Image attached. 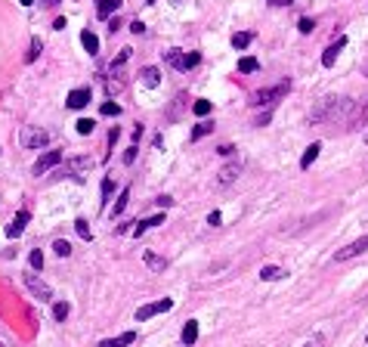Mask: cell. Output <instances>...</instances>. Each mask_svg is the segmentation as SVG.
Instances as JSON below:
<instances>
[{"label": "cell", "instance_id": "cell-1", "mask_svg": "<svg viewBox=\"0 0 368 347\" xmlns=\"http://www.w3.org/2000/svg\"><path fill=\"white\" fill-rule=\"evenodd\" d=\"M356 109V99L350 96H325L313 112H309V124H334V121H344L350 118Z\"/></svg>", "mask_w": 368, "mask_h": 347}, {"label": "cell", "instance_id": "cell-2", "mask_svg": "<svg viewBox=\"0 0 368 347\" xmlns=\"http://www.w3.org/2000/svg\"><path fill=\"white\" fill-rule=\"evenodd\" d=\"M291 90V81H281V84H275V87H266V90H257V93H251V105H272L278 96H285Z\"/></svg>", "mask_w": 368, "mask_h": 347}, {"label": "cell", "instance_id": "cell-3", "mask_svg": "<svg viewBox=\"0 0 368 347\" xmlns=\"http://www.w3.org/2000/svg\"><path fill=\"white\" fill-rule=\"evenodd\" d=\"M19 143H22V149H40V146L50 143V134H47L44 127L28 124V127H22V134H19Z\"/></svg>", "mask_w": 368, "mask_h": 347}, {"label": "cell", "instance_id": "cell-4", "mask_svg": "<svg viewBox=\"0 0 368 347\" xmlns=\"http://www.w3.org/2000/svg\"><path fill=\"white\" fill-rule=\"evenodd\" d=\"M22 282H25V288H28L37 301H44V304H47V301H53V288H50L44 279H37V273H25V276H22Z\"/></svg>", "mask_w": 368, "mask_h": 347}, {"label": "cell", "instance_id": "cell-5", "mask_svg": "<svg viewBox=\"0 0 368 347\" xmlns=\"http://www.w3.org/2000/svg\"><path fill=\"white\" fill-rule=\"evenodd\" d=\"M167 310H174V301H171V298H161V301H155V304L139 307V310H136V323H146V319H152V316H158V313H167Z\"/></svg>", "mask_w": 368, "mask_h": 347}, {"label": "cell", "instance_id": "cell-6", "mask_svg": "<svg viewBox=\"0 0 368 347\" xmlns=\"http://www.w3.org/2000/svg\"><path fill=\"white\" fill-rule=\"evenodd\" d=\"M93 168V158H87V155H77V158H68L65 162V171L74 177V180H84V171H90Z\"/></svg>", "mask_w": 368, "mask_h": 347}, {"label": "cell", "instance_id": "cell-7", "mask_svg": "<svg viewBox=\"0 0 368 347\" xmlns=\"http://www.w3.org/2000/svg\"><path fill=\"white\" fill-rule=\"evenodd\" d=\"M56 165H62V152H59V149H50L47 155H40V158H37L34 174L40 177V174H47V171H50V168H56Z\"/></svg>", "mask_w": 368, "mask_h": 347}, {"label": "cell", "instance_id": "cell-8", "mask_svg": "<svg viewBox=\"0 0 368 347\" xmlns=\"http://www.w3.org/2000/svg\"><path fill=\"white\" fill-rule=\"evenodd\" d=\"M368 251V236H362V239H356V242H350L347 248H341L334 257L337 260H350V257H359V254H365Z\"/></svg>", "mask_w": 368, "mask_h": 347}, {"label": "cell", "instance_id": "cell-9", "mask_svg": "<svg viewBox=\"0 0 368 347\" xmlns=\"http://www.w3.org/2000/svg\"><path fill=\"white\" fill-rule=\"evenodd\" d=\"M238 174H241V165H238V162L223 165V171L217 174V186H229V183H235V180H238Z\"/></svg>", "mask_w": 368, "mask_h": 347}, {"label": "cell", "instance_id": "cell-10", "mask_svg": "<svg viewBox=\"0 0 368 347\" xmlns=\"http://www.w3.org/2000/svg\"><path fill=\"white\" fill-rule=\"evenodd\" d=\"M344 47H347V37H337L331 47H325V53H322V65H325V68H331V65L337 62V53H341Z\"/></svg>", "mask_w": 368, "mask_h": 347}, {"label": "cell", "instance_id": "cell-11", "mask_svg": "<svg viewBox=\"0 0 368 347\" xmlns=\"http://www.w3.org/2000/svg\"><path fill=\"white\" fill-rule=\"evenodd\" d=\"M87 102H90V87H77V90H71L68 99H65L68 109H84Z\"/></svg>", "mask_w": 368, "mask_h": 347}, {"label": "cell", "instance_id": "cell-12", "mask_svg": "<svg viewBox=\"0 0 368 347\" xmlns=\"http://www.w3.org/2000/svg\"><path fill=\"white\" fill-rule=\"evenodd\" d=\"M28 220H31V214H28V211H19V214L13 217V223L7 226V236H10V239H19V236L25 233V223H28Z\"/></svg>", "mask_w": 368, "mask_h": 347}, {"label": "cell", "instance_id": "cell-13", "mask_svg": "<svg viewBox=\"0 0 368 347\" xmlns=\"http://www.w3.org/2000/svg\"><path fill=\"white\" fill-rule=\"evenodd\" d=\"M347 121H350V130H359L362 124H368V102H365V105H356Z\"/></svg>", "mask_w": 368, "mask_h": 347}, {"label": "cell", "instance_id": "cell-14", "mask_svg": "<svg viewBox=\"0 0 368 347\" xmlns=\"http://www.w3.org/2000/svg\"><path fill=\"white\" fill-rule=\"evenodd\" d=\"M139 81H143V87H149V90H152V87H158V84H161V71H158L155 65H149V68H143V71H139Z\"/></svg>", "mask_w": 368, "mask_h": 347}, {"label": "cell", "instance_id": "cell-15", "mask_svg": "<svg viewBox=\"0 0 368 347\" xmlns=\"http://www.w3.org/2000/svg\"><path fill=\"white\" fill-rule=\"evenodd\" d=\"M158 223H164V214H155V217H149V220H136V226H130V233L139 239L149 226H158Z\"/></svg>", "mask_w": 368, "mask_h": 347}, {"label": "cell", "instance_id": "cell-16", "mask_svg": "<svg viewBox=\"0 0 368 347\" xmlns=\"http://www.w3.org/2000/svg\"><path fill=\"white\" fill-rule=\"evenodd\" d=\"M285 276H288L285 266H260V279L263 282H275V279H285Z\"/></svg>", "mask_w": 368, "mask_h": 347}, {"label": "cell", "instance_id": "cell-17", "mask_svg": "<svg viewBox=\"0 0 368 347\" xmlns=\"http://www.w3.org/2000/svg\"><path fill=\"white\" fill-rule=\"evenodd\" d=\"M80 44H84V50L90 53V56H96L99 53V37L87 28V31H80Z\"/></svg>", "mask_w": 368, "mask_h": 347}, {"label": "cell", "instance_id": "cell-18", "mask_svg": "<svg viewBox=\"0 0 368 347\" xmlns=\"http://www.w3.org/2000/svg\"><path fill=\"white\" fill-rule=\"evenodd\" d=\"M136 341V332H124V335H118V338H105L99 347H127Z\"/></svg>", "mask_w": 368, "mask_h": 347}, {"label": "cell", "instance_id": "cell-19", "mask_svg": "<svg viewBox=\"0 0 368 347\" xmlns=\"http://www.w3.org/2000/svg\"><path fill=\"white\" fill-rule=\"evenodd\" d=\"M319 152H322V143H313V146H306L303 158H300V168H303V171H309V168H313V162L319 158Z\"/></svg>", "mask_w": 368, "mask_h": 347}, {"label": "cell", "instance_id": "cell-20", "mask_svg": "<svg viewBox=\"0 0 368 347\" xmlns=\"http://www.w3.org/2000/svg\"><path fill=\"white\" fill-rule=\"evenodd\" d=\"M121 4H124V0H99V19H111V13H118L121 10Z\"/></svg>", "mask_w": 368, "mask_h": 347}, {"label": "cell", "instance_id": "cell-21", "mask_svg": "<svg viewBox=\"0 0 368 347\" xmlns=\"http://www.w3.org/2000/svg\"><path fill=\"white\" fill-rule=\"evenodd\" d=\"M195 341H198V323H195V319H189V323L183 326V344H186V347H192Z\"/></svg>", "mask_w": 368, "mask_h": 347}, {"label": "cell", "instance_id": "cell-22", "mask_svg": "<svg viewBox=\"0 0 368 347\" xmlns=\"http://www.w3.org/2000/svg\"><path fill=\"white\" fill-rule=\"evenodd\" d=\"M164 62H167L171 68H180V71H186V53H180V50H171V53L164 56Z\"/></svg>", "mask_w": 368, "mask_h": 347}, {"label": "cell", "instance_id": "cell-23", "mask_svg": "<svg viewBox=\"0 0 368 347\" xmlns=\"http://www.w3.org/2000/svg\"><path fill=\"white\" fill-rule=\"evenodd\" d=\"M127 199H130V186H124V189H121V196H118V202H115V208H111V217L124 214V208H127Z\"/></svg>", "mask_w": 368, "mask_h": 347}, {"label": "cell", "instance_id": "cell-24", "mask_svg": "<svg viewBox=\"0 0 368 347\" xmlns=\"http://www.w3.org/2000/svg\"><path fill=\"white\" fill-rule=\"evenodd\" d=\"M238 71H241V74H251V71H260V62H257L254 56H244V59H238Z\"/></svg>", "mask_w": 368, "mask_h": 347}, {"label": "cell", "instance_id": "cell-25", "mask_svg": "<svg viewBox=\"0 0 368 347\" xmlns=\"http://www.w3.org/2000/svg\"><path fill=\"white\" fill-rule=\"evenodd\" d=\"M143 260L149 263V270H158V273L167 266V260H164V257H158V254H152V251H146V254H143Z\"/></svg>", "mask_w": 368, "mask_h": 347}, {"label": "cell", "instance_id": "cell-26", "mask_svg": "<svg viewBox=\"0 0 368 347\" xmlns=\"http://www.w3.org/2000/svg\"><path fill=\"white\" fill-rule=\"evenodd\" d=\"M251 41H254V34H251V31H241V34H235V37H232V47H235V50H244Z\"/></svg>", "mask_w": 368, "mask_h": 347}, {"label": "cell", "instance_id": "cell-27", "mask_svg": "<svg viewBox=\"0 0 368 347\" xmlns=\"http://www.w3.org/2000/svg\"><path fill=\"white\" fill-rule=\"evenodd\" d=\"M192 112L198 115V118H204V115H211V99H195V102H192Z\"/></svg>", "mask_w": 368, "mask_h": 347}, {"label": "cell", "instance_id": "cell-28", "mask_svg": "<svg viewBox=\"0 0 368 347\" xmlns=\"http://www.w3.org/2000/svg\"><path fill=\"white\" fill-rule=\"evenodd\" d=\"M68 310H71V307H68L65 301H59V304L53 307V319H56V323H65V319H68Z\"/></svg>", "mask_w": 368, "mask_h": 347}, {"label": "cell", "instance_id": "cell-29", "mask_svg": "<svg viewBox=\"0 0 368 347\" xmlns=\"http://www.w3.org/2000/svg\"><path fill=\"white\" fill-rule=\"evenodd\" d=\"M214 130V124L211 121H201V124H195V130H192V140H201V137H208Z\"/></svg>", "mask_w": 368, "mask_h": 347}, {"label": "cell", "instance_id": "cell-30", "mask_svg": "<svg viewBox=\"0 0 368 347\" xmlns=\"http://www.w3.org/2000/svg\"><path fill=\"white\" fill-rule=\"evenodd\" d=\"M74 229H77V236L84 239V242H90V239H93V233H90V226H87V220H74Z\"/></svg>", "mask_w": 368, "mask_h": 347}, {"label": "cell", "instance_id": "cell-31", "mask_svg": "<svg viewBox=\"0 0 368 347\" xmlns=\"http://www.w3.org/2000/svg\"><path fill=\"white\" fill-rule=\"evenodd\" d=\"M40 50H44V44H40V37H34V41H31V50H28V53H25V62H34V59H37V53H40Z\"/></svg>", "mask_w": 368, "mask_h": 347}, {"label": "cell", "instance_id": "cell-32", "mask_svg": "<svg viewBox=\"0 0 368 347\" xmlns=\"http://www.w3.org/2000/svg\"><path fill=\"white\" fill-rule=\"evenodd\" d=\"M93 127H96V121H90V118H80V121H77V134H80V137L93 134Z\"/></svg>", "mask_w": 368, "mask_h": 347}, {"label": "cell", "instance_id": "cell-33", "mask_svg": "<svg viewBox=\"0 0 368 347\" xmlns=\"http://www.w3.org/2000/svg\"><path fill=\"white\" fill-rule=\"evenodd\" d=\"M53 251H56L59 257H68V254H71V245H68L65 239H56V242H53Z\"/></svg>", "mask_w": 368, "mask_h": 347}, {"label": "cell", "instance_id": "cell-34", "mask_svg": "<svg viewBox=\"0 0 368 347\" xmlns=\"http://www.w3.org/2000/svg\"><path fill=\"white\" fill-rule=\"evenodd\" d=\"M99 112H102V115H115V118H118V115H121V105H118V102H102Z\"/></svg>", "mask_w": 368, "mask_h": 347}, {"label": "cell", "instance_id": "cell-35", "mask_svg": "<svg viewBox=\"0 0 368 347\" xmlns=\"http://www.w3.org/2000/svg\"><path fill=\"white\" fill-rule=\"evenodd\" d=\"M313 28H316V22H313V19H309V16H303V19H300V22H297V31H300V34H309V31H313Z\"/></svg>", "mask_w": 368, "mask_h": 347}, {"label": "cell", "instance_id": "cell-36", "mask_svg": "<svg viewBox=\"0 0 368 347\" xmlns=\"http://www.w3.org/2000/svg\"><path fill=\"white\" fill-rule=\"evenodd\" d=\"M108 199H111V177H105V180H102V205H105Z\"/></svg>", "mask_w": 368, "mask_h": 347}, {"label": "cell", "instance_id": "cell-37", "mask_svg": "<svg viewBox=\"0 0 368 347\" xmlns=\"http://www.w3.org/2000/svg\"><path fill=\"white\" fill-rule=\"evenodd\" d=\"M31 266H34V270L44 266V254H40V251H31Z\"/></svg>", "mask_w": 368, "mask_h": 347}, {"label": "cell", "instance_id": "cell-38", "mask_svg": "<svg viewBox=\"0 0 368 347\" xmlns=\"http://www.w3.org/2000/svg\"><path fill=\"white\" fill-rule=\"evenodd\" d=\"M133 158H136V143H133V146L124 152V165H133Z\"/></svg>", "mask_w": 368, "mask_h": 347}, {"label": "cell", "instance_id": "cell-39", "mask_svg": "<svg viewBox=\"0 0 368 347\" xmlns=\"http://www.w3.org/2000/svg\"><path fill=\"white\" fill-rule=\"evenodd\" d=\"M220 220H223L220 211H211V214H208V223H211V226H220Z\"/></svg>", "mask_w": 368, "mask_h": 347}, {"label": "cell", "instance_id": "cell-40", "mask_svg": "<svg viewBox=\"0 0 368 347\" xmlns=\"http://www.w3.org/2000/svg\"><path fill=\"white\" fill-rule=\"evenodd\" d=\"M303 347H325V338H322V335H316V338H309Z\"/></svg>", "mask_w": 368, "mask_h": 347}, {"label": "cell", "instance_id": "cell-41", "mask_svg": "<svg viewBox=\"0 0 368 347\" xmlns=\"http://www.w3.org/2000/svg\"><path fill=\"white\" fill-rule=\"evenodd\" d=\"M155 202H158V208H171V205H174L171 196H161V199H155Z\"/></svg>", "mask_w": 368, "mask_h": 347}, {"label": "cell", "instance_id": "cell-42", "mask_svg": "<svg viewBox=\"0 0 368 347\" xmlns=\"http://www.w3.org/2000/svg\"><path fill=\"white\" fill-rule=\"evenodd\" d=\"M130 31H133V34H146V25H143V22H130Z\"/></svg>", "mask_w": 368, "mask_h": 347}, {"label": "cell", "instance_id": "cell-43", "mask_svg": "<svg viewBox=\"0 0 368 347\" xmlns=\"http://www.w3.org/2000/svg\"><path fill=\"white\" fill-rule=\"evenodd\" d=\"M269 118H272V112H263L260 118H257V127H263V124H269Z\"/></svg>", "mask_w": 368, "mask_h": 347}, {"label": "cell", "instance_id": "cell-44", "mask_svg": "<svg viewBox=\"0 0 368 347\" xmlns=\"http://www.w3.org/2000/svg\"><path fill=\"white\" fill-rule=\"evenodd\" d=\"M118 28H121V19H118V16H115V19H108V31H111V34H115V31H118Z\"/></svg>", "mask_w": 368, "mask_h": 347}, {"label": "cell", "instance_id": "cell-45", "mask_svg": "<svg viewBox=\"0 0 368 347\" xmlns=\"http://www.w3.org/2000/svg\"><path fill=\"white\" fill-rule=\"evenodd\" d=\"M232 149H235V146H229V143H223V146H220L217 152H220V155H232Z\"/></svg>", "mask_w": 368, "mask_h": 347}, {"label": "cell", "instance_id": "cell-46", "mask_svg": "<svg viewBox=\"0 0 368 347\" xmlns=\"http://www.w3.org/2000/svg\"><path fill=\"white\" fill-rule=\"evenodd\" d=\"M19 4H22V7H31V4H34V0H19Z\"/></svg>", "mask_w": 368, "mask_h": 347}, {"label": "cell", "instance_id": "cell-47", "mask_svg": "<svg viewBox=\"0 0 368 347\" xmlns=\"http://www.w3.org/2000/svg\"><path fill=\"white\" fill-rule=\"evenodd\" d=\"M56 4H62V0H47V7H56Z\"/></svg>", "mask_w": 368, "mask_h": 347}, {"label": "cell", "instance_id": "cell-48", "mask_svg": "<svg viewBox=\"0 0 368 347\" xmlns=\"http://www.w3.org/2000/svg\"><path fill=\"white\" fill-rule=\"evenodd\" d=\"M174 4H177V7H183V4H186V0H174Z\"/></svg>", "mask_w": 368, "mask_h": 347}, {"label": "cell", "instance_id": "cell-49", "mask_svg": "<svg viewBox=\"0 0 368 347\" xmlns=\"http://www.w3.org/2000/svg\"><path fill=\"white\" fill-rule=\"evenodd\" d=\"M146 4H155V0H146Z\"/></svg>", "mask_w": 368, "mask_h": 347}]
</instances>
